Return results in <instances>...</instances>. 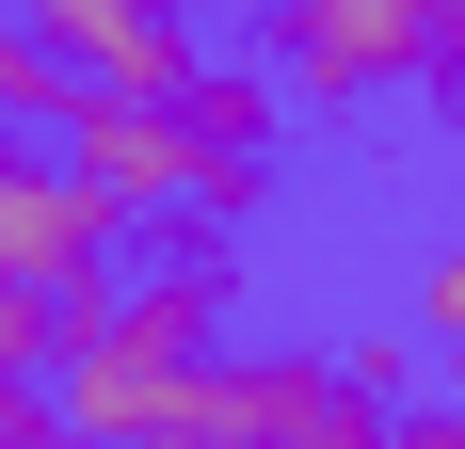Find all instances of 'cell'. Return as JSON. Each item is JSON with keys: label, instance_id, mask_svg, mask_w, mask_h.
Returning a JSON list of instances; mask_svg holds the SVG:
<instances>
[{"label": "cell", "instance_id": "1", "mask_svg": "<svg viewBox=\"0 0 465 449\" xmlns=\"http://www.w3.org/2000/svg\"><path fill=\"white\" fill-rule=\"evenodd\" d=\"M225 305H241V257H225V241H209V224H144L129 273H113L96 305H64L48 417H64L81 449L193 434V385H209V354H225Z\"/></svg>", "mask_w": 465, "mask_h": 449}, {"label": "cell", "instance_id": "2", "mask_svg": "<svg viewBox=\"0 0 465 449\" xmlns=\"http://www.w3.org/2000/svg\"><path fill=\"white\" fill-rule=\"evenodd\" d=\"M273 113L289 96L257 81V65H193L177 96H64V129H48V161L64 177H96L129 224H209L225 241L257 193H273Z\"/></svg>", "mask_w": 465, "mask_h": 449}, {"label": "cell", "instance_id": "3", "mask_svg": "<svg viewBox=\"0 0 465 449\" xmlns=\"http://www.w3.org/2000/svg\"><path fill=\"white\" fill-rule=\"evenodd\" d=\"M257 81L305 96V113L465 96V0H273L257 16Z\"/></svg>", "mask_w": 465, "mask_h": 449}, {"label": "cell", "instance_id": "4", "mask_svg": "<svg viewBox=\"0 0 465 449\" xmlns=\"http://www.w3.org/2000/svg\"><path fill=\"white\" fill-rule=\"evenodd\" d=\"M33 33H48V65H64L81 96H177L193 65H209L193 16H161V0H48Z\"/></svg>", "mask_w": 465, "mask_h": 449}, {"label": "cell", "instance_id": "5", "mask_svg": "<svg viewBox=\"0 0 465 449\" xmlns=\"http://www.w3.org/2000/svg\"><path fill=\"white\" fill-rule=\"evenodd\" d=\"M64 96H81V81L48 65V33H33V16H0V145H16V129H64Z\"/></svg>", "mask_w": 465, "mask_h": 449}, {"label": "cell", "instance_id": "6", "mask_svg": "<svg viewBox=\"0 0 465 449\" xmlns=\"http://www.w3.org/2000/svg\"><path fill=\"white\" fill-rule=\"evenodd\" d=\"M64 354V305H48V289H16V273H0V417L33 402V369Z\"/></svg>", "mask_w": 465, "mask_h": 449}, {"label": "cell", "instance_id": "7", "mask_svg": "<svg viewBox=\"0 0 465 449\" xmlns=\"http://www.w3.org/2000/svg\"><path fill=\"white\" fill-rule=\"evenodd\" d=\"M418 337L465 369V241H433V257H418Z\"/></svg>", "mask_w": 465, "mask_h": 449}, {"label": "cell", "instance_id": "8", "mask_svg": "<svg viewBox=\"0 0 465 449\" xmlns=\"http://www.w3.org/2000/svg\"><path fill=\"white\" fill-rule=\"evenodd\" d=\"M385 434H401V402H370V385L337 369V402H322V434H305V449H385Z\"/></svg>", "mask_w": 465, "mask_h": 449}, {"label": "cell", "instance_id": "9", "mask_svg": "<svg viewBox=\"0 0 465 449\" xmlns=\"http://www.w3.org/2000/svg\"><path fill=\"white\" fill-rule=\"evenodd\" d=\"M337 369H353L370 402H401V369H418V337H337Z\"/></svg>", "mask_w": 465, "mask_h": 449}, {"label": "cell", "instance_id": "10", "mask_svg": "<svg viewBox=\"0 0 465 449\" xmlns=\"http://www.w3.org/2000/svg\"><path fill=\"white\" fill-rule=\"evenodd\" d=\"M385 449H465V417H450V402H401V434H385Z\"/></svg>", "mask_w": 465, "mask_h": 449}, {"label": "cell", "instance_id": "11", "mask_svg": "<svg viewBox=\"0 0 465 449\" xmlns=\"http://www.w3.org/2000/svg\"><path fill=\"white\" fill-rule=\"evenodd\" d=\"M0 449H81V434H64L48 402H16V417H0Z\"/></svg>", "mask_w": 465, "mask_h": 449}, {"label": "cell", "instance_id": "12", "mask_svg": "<svg viewBox=\"0 0 465 449\" xmlns=\"http://www.w3.org/2000/svg\"><path fill=\"white\" fill-rule=\"evenodd\" d=\"M433 402H450V417H465V369H450V385H433Z\"/></svg>", "mask_w": 465, "mask_h": 449}, {"label": "cell", "instance_id": "13", "mask_svg": "<svg viewBox=\"0 0 465 449\" xmlns=\"http://www.w3.org/2000/svg\"><path fill=\"white\" fill-rule=\"evenodd\" d=\"M161 449H225V434H161Z\"/></svg>", "mask_w": 465, "mask_h": 449}]
</instances>
